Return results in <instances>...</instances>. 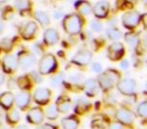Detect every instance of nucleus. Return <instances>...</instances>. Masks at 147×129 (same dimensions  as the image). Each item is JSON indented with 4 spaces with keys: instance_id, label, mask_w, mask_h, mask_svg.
Instances as JSON below:
<instances>
[{
    "instance_id": "obj_19",
    "label": "nucleus",
    "mask_w": 147,
    "mask_h": 129,
    "mask_svg": "<svg viewBox=\"0 0 147 129\" xmlns=\"http://www.w3.org/2000/svg\"><path fill=\"white\" fill-rule=\"evenodd\" d=\"M89 109H90V102L88 101V99L84 98V97L78 99L76 107H75V111L77 114H85Z\"/></svg>"
},
{
    "instance_id": "obj_35",
    "label": "nucleus",
    "mask_w": 147,
    "mask_h": 129,
    "mask_svg": "<svg viewBox=\"0 0 147 129\" xmlns=\"http://www.w3.org/2000/svg\"><path fill=\"white\" fill-rule=\"evenodd\" d=\"M69 80H71V83H75V84H78L81 81L83 80V76L81 74H75L73 76L69 77Z\"/></svg>"
},
{
    "instance_id": "obj_18",
    "label": "nucleus",
    "mask_w": 147,
    "mask_h": 129,
    "mask_svg": "<svg viewBox=\"0 0 147 129\" xmlns=\"http://www.w3.org/2000/svg\"><path fill=\"white\" fill-rule=\"evenodd\" d=\"M99 87L94 79H89L85 83V92L89 97H93L98 93Z\"/></svg>"
},
{
    "instance_id": "obj_6",
    "label": "nucleus",
    "mask_w": 147,
    "mask_h": 129,
    "mask_svg": "<svg viewBox=\"0 0 147 129\" xmlns=\"http://www.w3.org/2000/svg\"><path fill=\"white\" fill-rule=\"evenodd\" d=\"M91 61H92V53L88 49L78 51L73 59V63L78 66H86Z\"/></svg>"
},
{
    "instance_id": "obj_39",
    "label": "nucleus",
    "mask_w": 147,
    "mask_h": 129,
    "mask_svg": "<svg viewBox=\"0 0 147 129\" xmlns=\"http://www.w3.org/2000/svg\"><path fill=\"white\" fill-rule=\"evenodd\" d=\"M9 7H7L6 11H5L4 13H3V16H4L5 19H11L13 16V11L11 10V9H8Z\"/></svg>"
},
{
    "instance_id": "obj_15",
    "label": "nucleus",
    "mask_w": 147,
    "mask_h": 129,
    "mask_svg": "<svg viewBox=\"0 0 147 129\" xmlns=\"http://www.w3.org/2000/svg\"><path fill=\"white\" fill-rule=\"evenodd\" d=\"M43 38L47 45H53L59 41V35L57 30H55V28H49L45 30V34H43Z\"/></svg>"
},
{
    "instance_id": "obj_2",
    "label": "nucleus",
    "mask_w": 147,
    "mask_h": 129,
    "mask_svg": "<svg viewBox=\"0 0 147 129\" xmlns=\"http://www.w3.org/2000/svg\"><path fill=\"white\" fill-rule=\"evenodd\" d=\"M57 68V59L55 55L47 53L43 55L38 61V73L41 75H47Z\"/></svg>"
},
{
    "instance_id": "obj_3",
    "label": "nucleus",
    "mask_w": 147,
    "mask_h": 129,
    "mask_svg": "<svg viewBox=\"0 0 147 129\" xmlns=\"http://www.w3.org/2000/svg\"><path fill=\"white\" fill-rule=\"evenodd\" d=\"M141 20V15L138 11H128L122 16V23L126 28L133 29L139 24Z\"/></svg>"
},
{
    "instance_id": "obj_7",
    "label": "nucleus",
    "mask_w": 147,
    "mask_h": 129,
    "mask_svg": "<svg viewBox=\"0 0 147 129\" xmlns=\"http://www.w3.org/2000/svg\"><path fill=\"white\" fill-rule=\"evenodd\" d=\"M109 10H110V4L108 1H99L93 7V12L95 16L98 18H105L108 15Z\"/></svg>"
},
{
    "instance_id": "obj_50",
    "label": "nucleus",
    "mask_w": 147,
    "mask_h": 129,
    "mask_svg": "<svg viewBox=\"0 0 147 129\" xmlns=\"http://www.w3.org/2000/svg\"><path fill=\"white\" fill-rule=\"evenodd\" d=\"M67 1H69V2H74L75 0H67Z\"/></svg>"
},
{
    "instance_id": "obj_48",
    "label": "nucleus",
    "mask_w": 147,
    "mask_h": 129,
    "mask_svg": "<svg viewBox=\"0 0 147 129\" xmlns=\"http://www.w3.org/2000/svg\"><path fill=\"white\" fill-rule=\"evenodd\" d=\"M7 0H0V3H4V2H6Z\"/></svg>"
},
{
    "instance_id": "obj_44",
    "label": "nucleus",
    "mask_w": 147,
    "mask_h": 129,
    "mask_svg": "<svg viewBox=\"0 0 147 129\" xmlns=\"http://www.w3.org/2000/svg\"><path fill=\"white\" fill-rule=\"evenodd\" d=\"M137 1H138V0H125V2L129 3V4H132V5L136 4Z\"/></svg>"
},
{
    "instance_id": "obj_36",
    "label": "nucleus",
    "mask_w": 147,
    "mask_h": 129,
    "mask_svg": "<svg viewBox=\"0 0 147 129\" xmlns=\"http://www.w3.org/2000/svg\"><path fill=\"white\" fill-rule=\"evenodd\" d=\"M31 79H32L35 83H41V82H42L41 74H39V73H37V72H32V73H31Z\"/></svg>"
},
{
    "instance_id": "obj_28",
    "label": "nucleus",
    "mask_w": 147,
    "mask_h": 129,
    "mask_svg": "<svg viewBox=\"0 0 147 129\" xmlns=\"http://www.w3.org/2000/svg\"><path fill=\"white\" fill-rule=\"evenodd\" d=\"M14 6L20 11H26L30 7V2L29 0H15Z\"/></svg>"
},
{
    "instance_id": "obj_23",
    "label": "nucleus",
    "mask_w": 147,
    "mask_h": 129,
    "mask_svg": "<svg viewBox=\"0 0 147 129\" xmlns=\"http://www.w3.org/2000/svg\"><path fill=\"white\" fill-rule=\"evenodd\" d=\"M77 9L79 10V12L84 15L90 14L93 10L92 6H91V4L88 1H79V2L77 3Z\"/></svg>"
},
{
    "instance_id": "obj_4",
    "label": "nucleus",
    "mask_w": 147,
    "mask_h": 129,
    "mask_svg": "<svg viewBox=\"0 0 147 129\" xmlns=\"http://www.w3.org/2000/svg\"><path fill=\"white\" fill-rule=\"evenodd\" d=\"M117 88L119 92H121L123 95L131 96L136 91V82L133 79H124L119 81L117 84Z\"/></svg>"
},
{
    "instance_id": "obj_43",
    "label": "nucleus",
    "mask_w": 147,
    "mask_h": 129,
    "mask_svg": "<svg viewBox=\"0 0 147 129\" xmlns=\"http://www.w3.org/2000/svg\"><path fill=\"white\" fill-rule=\"evenodd\" d=\"M53 15H55V19H59L63 17V13L61 12V11H55V13H53Z\"/></svg>"
},
{
    "instance_id": "obj_41",
    "label": "nucleus",
    "mask_w": 147,
    "mask_h": 129,
    "mask_svg": "<svg viewBox=\"0 0 147 129\" xmlns=\"http://www.w3.org/2000/svg\"><path fill=\"white\" fill-rule=\"evenodd\" d=\"M33 51L36 55H42V49L39 45H33Z\"/></svg>"
},
{
    "instance_id": "obj_24",
    "label": "nucleus",
    "mask_w": 147,
    "mask_h": 129,
    "mask_svg": "<svg viewBox=\"0 0 147 129\" xmlns=\"http://www.w3.org/2000/svg\"><path fill=\"white\" fill-rule=\"evenodd\" d=\"M125 41L131 47H136L139 45V36L134 32H128L125 34Z\"/></svg>"
},
{
    "instance_id": "obj_9",
    "label": "nucleus",
    "mask_w": 147,
    "mask_h": 129,
    "mask_svg": "<svg viewBox=\"0 0 147 129\" xmlns=\"http://www.w3.org/2000/svg\"><path fill=\"white\" fill-rule=\"evenodd\" d=\"M116 118L120 123L124 124H131L134 121L135 116L130 110L126 108H120L116 112Z\"/></svg>"
},
{
    "instance_id": "obj_5",
    "label": "nucleus",
    "mask_w": 147,
    "mask_h": 129,
    "mask_svg": "<svg viewBox=\"0 0 147 129\" xmlns=\"http://www.w3.org/2000/svg\"><path fill=\"white\" fill-rule=\"evenodd\" d=\"M124 53H125L124 45L121 43H118V41L113 43L108 49V57L112 61H118V59H122Z\"/></svg>"
},
{
    "instance_id": "obj_27",
    "label": "nucleus",
    "mask_w": 147,
    "mask_h": 129,
    "mask_svg": "<svg viewBox=\"0 0 147 129\" xmlns=\"http://www.w3.org/2000/svg\"><path fill=\"white\" fill-rule=\"evenodd\" d=\"M6 119L10 124H15L19 121L20 119V114H19L18 110L16 109H11L9 112H7Z\"/></svg>"
},
{
    "instance_id": "obj_42",
    "label": "nucleus",
    "mask_w": 147,
    "mask_h": 129,
    "mask_svg": "<svg viewBox=\"0 0 147 129\" xmlns=\"http://www.w3.org/2000/svg\"><path fill=\"white\" fill-rule=\"evenodd\" d=\"M120 67L123 69V70H126V69H128L129 68V61H127V59H123V61H121Z\"/></svg>"
},
{
    "instance_id": "obj_12",
    "label": "nucleus",
    "mask_w": 147,
    "mask_h": 129,
    "mask_svg": "<svg viewBox=\"0 0 147 129\" xmlns=\"http://www.w3.org/2000/svg\"><path fill=\"white\" fill-rule=\"evenodd\" d=\"M29 102H30V94L27 91L22 90L15 97V104H16L17 108L21 109V110H24L28 106Z\"/></svg>"
},
{
    "instance_id": "obj_51",
    "label": "nucleus",
    "mask_w": 147,
    "mask_h": 129,
    "mask_svg": "<svg viewBox=\"0 0 147 129\" xmlns=\"http://www.w3.org/2000/svg\"><path fill=\"white\" fill-rule=\"evenodd\" d=\"M145 87H146V89H147V82H146V84H145Z\"/></svg>"
},
{
    "instance_id": "obj_21",
    "label": "nucleus",
    "mask_w": 147,
    "mask_h": 129,
    "mask_svg": "<svg viewBox=\"0 0 147 129\" xmlns=\"http://www.w3.org/2000/svg\"><path fill=\"white\" fill-rule=\"evenodd\" d=\"M57 108H59V111L61 113H67L71 109V100L69 98H65V97H61L57 100Z\"/></svg>"
},
{
    "instance_id": "obj_8",
    "label": "nucleus",
    "mask_w": 147,
    "mask_h": 129,
    "mask_svg": "<svg viewBox=\"0 0 147 129\" xmlns=\"http://www.w3.org/2000/svg\"><path fill=\"white\" fill-rule=\"evenodd\" d=\"M27 119H28L29 123L32 124H40L42 123L43 119H45V113L43 110L39 107H34L29 110L28 114H27Z\"/></svg>"
},
{
    "instance_id": "obj_33",
    "label": "nucleus",
    "mask_w": 147,
    "mask_h": 129,
    "mask_svg": "<svg viewBox=\"0 0 147 129\" xmlns=\"http://www.w3.org/2000/svg\"><path fill=\"white\" fill-rule=\"evenodd\" d=\"M91 27L94 31L96 32H99V31L102 30V24L101 22H99L98 20H92L91 21Z\"/></svg>"
},
{
    "instance_id": "obj_37",
    "label": "nucleus",
    "mask_w": 147,
    "mask_h": 129,
    "mask_svg": "<svg viewBox=\"0 0 147 129\" xmlns=\"http://www.w3.org/2000/svg\"><path fill=\"white\" fill-rule=\"evenodd\" d=\"M108 129H124L123 128V125L122 123L120 122H113L109 125Z\"/></svg>"
},
{
    "instance_id": "obj_49",
    "label": "nucleus",
    "mask_w": 147,
    "mask_h": 129,
    "mask_svg": "<svg viewBox=\"0 0 147 129\" xmlns=\"http://www.w3.org/2000/svg\"><path fill=\"white\" fill-rule=\"evenodd\" d=\"M141 1H142L143 3H147V0H141Z\"/></svg>"
},
{
    "instance_id": "obj_40",
    "label": "nucleus",
    "mask_w": 147,
    "mask_h": 129,
    "mask_svg": "<svg viewBox=\"0 0 147 129\" xmlns=\"http://www.w3.org/2000/svg\"><path fill=\"white\" fill-rule=\"evenodd\" d=\"M35 129H57V128L51 124H42V125H38Z\"/></svg>"
},
{
    "instance_id": "obj_26",
    "label": "nucleus",
    "mask_w": 147,
    "mask_h": 129,
    "mask_svg": "<svg viewBox=\"0 0 147 129\" xmlns=\"http://www.w3.org/2000/svg\"><path fill=\"white\" fill-rule=\"evenodd\" d=\"M106 34H107V36L111 39V41H119V39L122 37V33H121V31L119 30V29L115 28V27H110V28L107 29Z\"/></svg>"
},
{
    "instance_id": "obj_1",
    "label": "nucleus",
    "mask_w": 147,
    "mask_h": 129,
    "mask_svg": "<svg viewBox=\"0 0 147 129\" xmlns=\"http://www.w3.org/2000/svg\"><path fill=\"white\" fill-rule=\"evenodd\" d=\"M63 29L69 34H78L81 32L83 26V20L78 14H69L63 18Z\"/></svg>"
},
{
    "instance_id": "obj_29",
    "label": "nucleus",
    "mask_w": 147,
    "mask_h": 129,
    "mask_svg": "<svg viewBox=\"0 0 147 129\" xmlns=\"http://www.w3.org/2000/svg\"><path fill=\"white\" fill-rule=\"evenodd\" d=\"M137 113L139 116L147 118V101H143L137 107Z\"/></svg>"
},
{
    "instance_id": "obj_25",
    "label": "nucleus",
    "mask_w": 147,
    "mask_h": 129,
    "mask_svg": "<svg viewBox=\"0 0 147 129\" xmlns=\"http://www.w3.org/2000/svg\"><path fill=\"white\" fill-rule=\"evenodd\" d=\"M34 17H35V19L42 25V26H45V25H47L49 23V15H47L45 12H43V11H39V10L35 11Z\"/></svg>"
},
{
    "instance_id": "obj_17",
    "label": "nucleus",
    "mask_w": 147,
    "mask_h": 129,
    "mask_svg": "<svg viewBox=\"0 0 147 129\" xmlns=\"http://www.w3.org/2000/svg\"><path fill=\"white\" fill-rule=\"evenodd\" d=\"M37 30V24L34 21H29L26 23L24 28L22 29V37L25 39H29L35 34Z\"/></svg>"
},
{
    "instance_id": "obj_38",
    "label": "nucleus",
    "mask_w": 147,
    "mask_h": 129,
    "mask_svg": "<svg viewBox=\"0 0 147 129\" xmlns=\"http://www.w3.org/2000/svg\"><path fill=\"white\" fill-rule=\"evenodd\" d=\"M92 70L95 73H101L102 72V66L99 63H94L92 65Z\"/></svg>"
},
{
    "instance_id": "obj_45",
    "label": "nucleus",
    "mask_w": 147,
    "mask_h": 129,
    "mask_svg": "<svg viewBox=\"0 0 147 129\" xmlns=\"http://www.w3.org/2000/svg\"><path fill=\"white\" fill-rule=\"evenodd\" d=\"M3 83H4V76L2 74H0V87L2 86Z\"/></svg>"
},
{
    "instance_id": "obj_13",
    "label": "nucleus",
    "mask_w": 147,
    "mask_h": 129,
    "mask_svg": "<svg viewBox=\"0 0 147 129\" xmlns=\"http://www.w3.org/2000/svg\"><path fill=\"white\" fill-rule=\"evenodd\" d=\"M18 67V61L14 55H7L3 59V69L6 73H12Z\"/></svg>"
},
{
    "instance_id": "obj_10",
    "label": "nucleus",
    "mask_w": 147,
    "mask_h": 129,
    "mask_svg": "<svg viewBox=\"0 0 147 129\" xmlns=\"http://www.w3.org/2000/svg\"><path fill=\"white\" fill-rule=\"evenodd\" d=\"M33 98H34L36 103L45 105L49 101V98H51V91L47 88H37L36 90L34 91Z\"/></svg>"
},
{
    "instance_id": "obj_34",
    "label": "nucleus",
    "mask_w": 147,
    "mask_h": 129,
    "mask_svg": "<svg viewBox=\"0 0 147 129\" xmlns=\"http://www.w3.org/2000/svg\"><path fill=\"white\" fill-rule=\"evenodd\" d=\"M92 127L94 129H104V121L101 120H95L92 122Z\"/></svg>"
},
{
    "instance_id": "obj_47",
    "label": "nucleus",
    "mask_w": 147,
    "mask_h": 129,
    "mask_svg": "<svg viewBox=\"0 0 147 129\" xmlns=\"http://www.w3.org/2000/svg\"><path fill=\"white\" fill-rule=\"evenodd\" d=\"M15 129H28V128H27L26 126H23V125H22V126H19V127H17V128H15Z\"/></svg>"
},
{
    "instance_id": "obj_20",
    "label": "nucleus",
    "mask_w": 147,
    "mask_h": 129,
    "mask_svg": "<svg viewBox=\"0 0 147 129\" xmlns=\"http://www.w3.org/2000/svg\"><path fill=\"white\" fill-rule=\"evenodd\" d=\"M79 126V120L74 116L65 117L61 120L63 129H77Z\"/></svg>"
},
{
    "instance_id": "obj_46",
    "label": "nucleus",
    "mask_w": 147,
    "mask_h": 129,
    "mask_svg": "<svg viewBox=\"0 0 147 129\" xmlns=\"http://www.w3.org/2000/svg\"><path fill=\"white\" fill-rule=\"evenodd\" d=\"M4 30V24L2 23V21H0V33H2Z\"/></svg>"
},
{
    "instance_id": "obj_30",
    "label": "nucleus",
    "mask_w": 147,
    "mask_h": 129,
    "mask_svg": "<svg viewBox=\"0 0 147 129\" xmlns=\"http://www.w3.org/2000/svg\"><path fill=\"white\" fill-rule=\"evenodd\" d=\"M17 86L22 90H25V89L30 87V82H29L27 77H20L17 79Z\"/></svg>"
},
{
    "instance_id": "obj_22",
    "label": "nucleus",
    "mask_w": 147,
    "mask_h": 129,
    "mask_svg": "<svg viewBox=\"0 0 147 129\" xmlns=\"http://www.w3.org/2000/svg\"><path fill=\"white\" fill-rule=\"evenodd\" d=\"M59 111L57 104H51L45 108V116L49 119H51V120L57 119L59 117Z\"/></svg>"
},
{
    "instance_id": "obj_14",
    "label": "nucleus",
    "mask_w": 147,
    "mask_h": 129,
    "mask_svg": "<svg viewBox=\"0 0 147 129\" xmlns=\"http://www.w3.org/2000/svg\"><path fill=\"white\" fill-rule=\"evenodd\" d=\"M98 83L103 90H109V89H111L114 86L115 81L113 80L112 77H111L108 73L105 72V73H103V74L99 75Z\"/></svg>"
},
{
    "instance_id": "obj_31",
    "label": "nucleus",
    "mask_w": 147,
    "mask_h": 129,
    "mask_svg": "<svg viewBox=\"0 0 147 129\" xmlns=\"http://www.w3.org/2000/svg\"><path fill=\"white\" fill-rule=\"evenodd\" d=\"M63 75L61 73L57 75H53V77L51 78V84L53 86H59V85L63 83Z\"/></svg>"
},
{
    "instance_id": "obj_16",
    "label": "nucleus",
    "mask_w": 147,
    "mask_h": 129,
    "mask_svg": "<svg viewBox=\"0 0 147 129\" xmlns=\"http://www.w3.org/2000/svg\"><path fill=\"white\" fill-rule=\"evenodd\" d=\"M13 103H14V95L11 92H5L0 96V106L3 108H11Z\"/></svg>"
},
{
    "instance_id": "obj_32",
    "label": "nucleus",
    "mask_w": 147,
    "mask_h": 129,
    "mask_svg": "<svg viewBox=\"0 0 147 129\" xmlns=\"http://www.w3.org/2000/svg\"><path fill=\"white\" fill-rule=\"evenodd\" d=\"M0 47H2L4 51H9L12 47V43L9 38H3L0 43Z\"/></svg>"
},
{
    "instance_id": "obj_11",
    "label": "nucleus",
    "mask_w": 147,
    "mask_h": 129,
    "mask_svg": "<svg viewBox=\"0 0 147 129\" xmlns=\"http://www.w3.org/2000/svg\"><path fill=\"white\" fill-rule=\"evenodd\" d=\"M35 63V57L30 53H23L18 59V66L22 70H27Z\"/></svg>"
}]
</instances>
